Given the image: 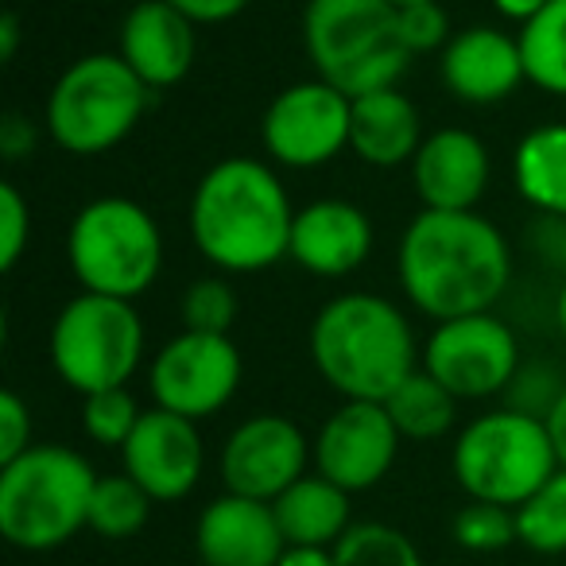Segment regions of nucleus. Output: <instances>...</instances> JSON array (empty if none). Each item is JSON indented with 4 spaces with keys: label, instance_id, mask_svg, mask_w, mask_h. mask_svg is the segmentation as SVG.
I'll use <instances>...</instances> for the list:
<instances>
[{
    "label": "nucleus",
    "instance_id": "nucleus-1",
    "mask_svg": "<svg viewBox=\"0 0 566 566\" xmlns=\"http://www.w3.org/2000/svg\"><path fill=\"white\" fill-rule=\"evenodd\" d=\"M396 272L411 307L450 323L496 307L512 280V249L481 213L423 210L403 229Z\"/></svg>",
    "mask_w": 566,
    "mask_h": 566
},
{
    "label": "nucleus",
    "instance_id": "nucleus-2",
    "mask_svg": "<svg viewBox=\"0 0 566 566\" xmlns=\"http://www.w3.org/2000/svg\"><path fill=\"white\" fill-rule=\"evenodd\" d=\"M292 198L260 159L213 164L190 198V237L221 272H260L292 249Z\"/></svg>",
    "mask_w": 566,
    "mask_h": 566
},
{
    "label": "nucleus",
    "instance_id": "nucleus-3",
    "mask_svg": "<svg viewBox=\"0 0 566 566\" xmlns=\"http://www.w3.org/2000/svg\"><path fill=\"white\" fill-rule=\"evenodd\" d=\"M311 361L346 400L385 403L416 373V334L396 303L346 292L311 323Z\"/></svg>",
    "mask_w": 566,
    "mask_h": 566
},
{
    "label": "nucleus",
    "instance_id": "nucleus-4",
    "mask_svg": "<svg viewBox=\"0 0 566 566\" xmlns=\"http://www.w3.org/2000/svg\"><path fill=\"white\" fill-rule=\"evenodd\" d=\"M303 48L315 78L346 97L392 90L411 63L400 12L388 0H307Z\"/></svg>",
    "mask_w": 566,
    "mask_h": 566
},
{
    "label": "nucleus",
    "instance_id": "nucleus-5",
    "mask_svg": "<svg viewBox=\"0 0 566 566\" xmlns=\"http://www.w3.org/2000/svg\"><path fill=\"white\" fill-rule=\"evenodd\" d=\"M97 473L78 450L43 442L0 465V535L20 551H55L90 527Z\"/></svg>",
    "mask_w": 566,
    "mask_h": 566
},
{
    "label": "nucleus",
    "instance_id": "nucleus-6",
    "mask_svg": "<svg viewBox=\"0 0 566 566\" xmlns=\"http://www.w3.org/2000/svg\"><path fill=\"white\" fill-rule=\"evenodd\" d=\"M151 90L133 74L120 55H82L51 86L43 125L51 140L71 156H105L133 136Z\"/></svg>",
    "mask_w": 566,
    "mask_h": 566
},
{
    "label": "nucleus",
    "instance_id": "nucleus-7",
    "mask_svg": "<svg viewBox=\"0 0 566 566\" xmlns=\"http://www.w3.org/2000/svg\"><path fill=\"white\" fill-rule=\"evenodd\" d=\"M450 470L470 501L520 509L563 465H558L547 419L501 408L478 416L458 434Z\"/></svg>",
    "mask_w": 566,
    "mask_h": 566
},
{
    "label": "nucleus",
    "instance_id": "nucleus-8",
    "mask_svg": "<svg viewBox=\"0 0 566 566\" xmlns=\"http://www.w3.org/2000/svg\"><path fill=\"white\" fill-rule=\"evenodd\" d=\"M66 256L82 292L133 303L164 268V233L133 198H94L74 213Z\"/></svg>",
    "mask_w": 566,
    "mask_h": 566
},
{
    "label": "nucleus",
    "instance_id": "nucleus-9",
    "mask_svg": "<svg viewBox=\"0 0 566 566\" xmlns=\"http://www.w3.org/2000/svg\"><path fill=\"white\" fill-rule=\"evenodd\" d=\"M51 369L78 396L125 388L144 361V323L128 300L82 292L51 323Z\"/></svg>",
    "mask_w": 566,
    "mask_h": 566
},
{
    "label": "nucleus",
    "instance_id": "nucleus-10",
    "mask_svg": "<svg viewBox=\"0 0 566 566\" xmlns=\"http://www.w3.org/2000/svg\"><path fill=\"white\" fill-rule=\"evenodd\" d=\"M423 369L458 400H489L520 373V346L509 323L485 311L439 323L423 346Z\"/></svg>",
    "mask_w": 566,
    "mask_h": 566
},
{
    "label": "nucleus",
    "instance_id": "nucleus-11",
    "mask_svg": "<svg viewBox=\"0 0 566 566\" xmlns=\"http://www.w3.org/2000/svg\"><path fill=\"white\" fill-rule=\"evenodd\" d=\"M349 117H354V97L342 90L326 86L323 78L295 82L272 105L260 120V144L280 167H323L349 148Z\"/></svg>",
    "mask_w": 566,
    "mask_h": 566
},
{
    "label": "nucleus",
    "instance_id": "nucleus-12",
    "mask_svg": "<svg viewBox=\"0 0 566 566\" xmlns=\"http://www.w3.org/2000/svg\"><path fill=\"white\" fill-rule=\"evenodd\" d=\"M148 388L156 408L187 419L218 416L241 388V349L229 334L182 331L156 354L148 373Z\"/></svg>",
    "mask_w": 566,
    "mask_h": 566
},
{
    "label": "nucleus",
    "instance_id": "nucleus-13",
    "mask_svg": "<svg viewBox=\"0 0 566 566\" xmlns=\"http://www.w3.org/2000/svg\"><path fill=\"white\" fill-rule=\"evenodd\" d=\"M315 447L300 423L287 416H252L221 447V481L226 493L272 504L280 493L307 478Z\"/></svg>",
    "mask_w": 566,
    "mask_h": 566
},
{
    "label": "nucleus",
    "instance_id": "nucleus-14",
    "mask_svg": "<svg viewBox=\"0 0 566 566\" xmlns=\"http://www.w3.org/2000/svg\"><path fill=\"white\" fill-rule=\"evenodd\" d=\"M400 442L403 439L385 403L346 400L315 439V473L346 493H361L388 478Z\"/></svg>",
    "mask_w": 566,
    "mask_h": 566
},
{
    "label": "nucleus",
    "instance_id": "nucleus-15",
    "mask_svg": "<svg viewBox=\"0 0 566 566\" xmlns=\"http://www.w3.org/2000/svg\"><path fill=\"white\" fill-rule=\"evenodd\" d=\"M120 454H125V473L156 504H171L195 493L206 465L202 434H198L195 419L164 408L144 411Z\"/></svg>",
    "mask_w": 566,
    "mask_h": 566
},
{
    "label": "nucleus",
    "instance_id": "nucleus-16",
    "mask_svg": "<svg viewBox=\"0 0 566 566\" xmlns=\"http://www.w3.org/2000/svg\"><path fill=\"white\" fill-rule=\"evenodd\" d=\"M373 252V221L361 206L346 198H318V202L295 210L292 249L287 256L311 275L338 280L369 260Z\"/></svg>",
    "mask_w": 566,
    "mask_h": 566
},
{
    "label": "nucleus",
    "instance_id": "nucleus-17",
    "mask_svg": "<svg viewBox=\"0 0 566 566\" xmlns=\"http://www.w3.org/2000/svg\"><path fill=\"white\" fill-rule=\"evenodd\" d=\"M195 543L206 566H275L287 551L272 504L237 493L206 504Z\"/></svg>",
    "mask_w": 566,
    "mask_h": 566
},
{
    "label": "nucleus",
    "instance_id": "nucleus-18",
    "mask_svg": "<svg viewBox=\"0 0 566 566\" xmlns=\"http://www.w3.org/2000/svg\"><path fill=\"white\" fill-rule=\"evenodd\" d=\"M117 55L133 66V74L156 94L182 82L195 66V24L171 9L167 0H140L120 20Z\"/></svg>",
    "mask_w": 566,
    "mask_h": 566
},
{
    "label": "nucleus",
    "instance_id": "nucleus-19",
    "mask_svg": "<svg viewBox=\"0 0 566 566\" xmlns=\"http://www.w3.org/2000/svg\"><path fill=\"white\" fill-rule=\"evenodd\" d=\"M489 148L470 128H439L411 159V182L423 210H473L489 187Z\"/></svg>",
    "mask_w": 566,
    "mask_h": 566
},
{
    "label": "nucleus",
    "instance_id": "nucleus-20",
    "mask_svg": "<svg viewBox=\"0 0 566 566\" xmlns=\"http://www.w3.org/2000/svg\"><path fill=\"white\" fill-rule=\"evenodd\" d=\"M442 82L465 105H496L527 78L520 40L496 32L489 24H473L458 32L442 48Z\"/></svg>",
    "mask_w": 566,
    "mask_h": 566
},
{
    "label": "nucleus",
    "instance_id": "nucleus-21",
    "mask_svg": "<svg viewBox=\"0 0 566 566\" xmlns=\"http://www.w3.org/2000/svg\"><path fill=\"white\" fill-rule=\"evenodd\" d=\"M427 136L419 133V109L400 90H377V94L354 97L349 117V151L369 167H400L411 164Z\"/></svg>",
    "mask_w": 566,
    "mask_h": 566
},
{
    "label": "nucleus",
    "instance_id": "nucleus-22",
    "mask_svg": "<svg viewBox=\"0 0 566 566\" xmlns=\"http://www.w3.org/2000/svg\"><path fill=\"white\" fill-rule=\"evenodd\" d=\"M272 512L287 547H334L349 532V493L323 473L295 481L287 493L275 496Z\"/></svg>",
    "mask_w": 566,
    "mask_h": 566
},
{
    "label": "nucleus",
    "instance_id": "nucleus-23",
    "mask_svg": "<svg viewBox=\"0 0 566 566\" xmlns=\"http://www.w3.org/2000/svg\"><path fill=\"white\" fill-rule=\"evenodd\" d=\"M512 182L547 218H566V125H539L516 144Z\"/></svg>",
    "mask_w": 566,
    "mask_h": 566
},
{
    "label": "nucleus",
    "instance_id": "nucleus-24",
    "mask_svg": "<svg viewBox=\"0 0 566 566\" xmlns=\"http://www.w3.org/2000/svg\"><path fill=\"white\" fill-rule=\"evenodd\" d=\"M385 411L392 416L400 439L431 442L454 427L458 419V396L442 388L427 369H416L392 396L385 400Z\"/></svg>",
    "mask_w": 566,
    "mask_h": 566
},
{
    "label": "nucleus",
    "instance_id": "nucleus-25",
    "mask_svg": "<svg viewBox=\"0 0 566 566\" xmlns=\"http://www.w3.org/2000/svg\"><path fill=\"white\" fill-rule=\"evenodd\" d=\"M524 74L535 90L566 97V0H551L535 20L520 28Z\"/></svg>",
    "mask_w": 566,
    "mask_h": 566
},
{
    "label": "nucleus",
    "instance_id": "nucleus-26",
    "mask_svg": "<svg viewBox=\"0 0 566 566\" xmlns=\"http://www.w3.org/2000/svg\"><path fill=\"white\" fill-rule=\"evenodd\" d=\"M151 504L156 501L128 473L97 478L90 496V532H97L102 539H128L148 524Z\"/></svg>",
    "mask_w": 566,
    "mask_h": 566
},
{
    "label": "nucleus",
    "instance_id": "nucleus-27",
    "mask_svg": "<svg viewBox=\"0 0 566 566\" xmlns=\"http://www.w3.org/2000/svg\"><path fill=\"white\" fill-rule=\"evenodd\" d=\"M516 539L535 555L566 551V470L551 473L516 509Z\"/></svg>",
    "mask_w": 566,
    "mask_h": 566
},
{
    "label": "nucleus",
    "instance_id": "nucleus-28",
    "mask_svg": "<svg viewBox=\"0 0 566 566\" xmlns=\"http://www.w3.org/2000/svg\"><path fill=\"white\" fill-rule=\"evenodd\" d=\"M334 563L338 566H423V555L403 535L400 527L380 524V520H365V524H349V532L334 543Z\"/></svg>",
    "mask_w": 566,
    "mask_h": 566
},
{
    "label": "nucleus",
    "instance_id": "nucleus-29",
    "mask_svg": "<svg viewBox=\"0 0 566 566\" xmlns=\"http://www.w3.org/2000/svg\"><path fill=\"white\" fill-rule=\"evenodd\" d=\"M144 411L136 408L128 388H109V392L82 396V431L97 447H125L133 439Z\"/></svg>",
    "mask_w": 566,
    "mask_h": 566
},
{
    "label": "nucleus",
    "instance_id": "nucleus-30",
    "mask_svg": "<svg viewBox=\"0 0 566 566\" xmlns=\"http://www.w3.org/2000/svg\"><path fill=\"white\" fill-rule=\"evenodd\" d=\"M454 543L465 551H478V555H489V551H504L516 539V509H504V504H489V501H470L465 509H458L454 524Z\"/></svg>",
    "mask_w": 566,
    "mask_h": 566
},
{
    "label": "nucleus",
    "instance_id": "nucleus-31",
    "mask_svg": "<svg viewBox=\"0 0 566 566\" xmlns=\"http://www.w3.org/2000/svg\"><path fill=\"white\" fill-rule=\"evenodd\" d=\"M182 331L195 334H229L237 318V292L221 275H202L182 292L179 300Z\"/></svg>",
    "mask_w": 566,
    "mask_h": 566
},
{
    "label": "nucleus",
    "instance_id": "nucleus-32",
    "mask_svg": "<svg viewBox=\"0 0 566 566\" xmlns=\"http://www.w3.org/2000/svg\"><path fill=\"white\" fill-rule=\"evenodd\" d=\"M396 12H400L403 48L411 55H427V51H439L454 40L450 35V17L442 12L439 0H419V4H408V9H396Z\"/></svg>",
    "mask_w": 566,
    "mask_h": 566
},
{
    "label": "nucleus",
    "instance_id": "nucleus-33",
    "mask_svg": "<svg viewBox=\"0 0 566 566\" xmlns=\"http://www.w3.org/2000/svg\"><path fill=\"white\" fill-rule=\"evenodd\" d=\"M32 241V210L12 182H0V268L12 272Z\"/></svg>",
    "mask_w": 566,
    "mask_h": 566
},
{
    "label": "nucleus",
    "instance_id": "nucleus-34",
    "mask_svg": "<svg viewBox=\"0 0 566 566\" xmlns=\"http://www.w3.org/2000/svg\"><path fill=\"white\" fill-rule=\"evenodd\" d=\"M32 447V408H28L20 392L4 388L0 392V465L17 462Z\"/></svg>",
    "mask_w": 566,
    "mask_h": 566
},
{
    "label": "nucleus",
    "instance_id": "nucleus-35",
    "mask_svg": "<svg viewBox=\"0 0 566 566\" xmlns=\"http://www.w3.org/2000/svg\"><path fill=\"white\" fill-rule=\"evenodd\" d=\"M509 392H512L509 408L547 419V411L555 408V400H558V392H563V388L551 380V373L543 369V365H532L527 373H524V365H520V373H516V380L509 385Z\"/></svg>",
    "mask_w": 566,
    "mask_h": 566
},
{
    "label": "nucleus",
    "instance_id": "nucleus-36",
    "mask_svg": "<svg viewBox=\"0 0 566 566\" xmlns=\"http://www.w3.org/2000/svg\"><path fill=\"white\" fill-rule=\"evenodd\" d=\"M171 9H179L190 24H226V20L241 17L252 0H167Z\"/></svg>",
    "mask_w": 566,
    "mask_h": 566
},
{
    "label": "nucleus",
    "instance_id": "nucleus-37",
    "mask_svg": "<svg viewBox=\"0 0 566 566\" xmlns=\"http://www.w3.org/2000/svg\"><path fill=\"white\" fill-rule=\"evenodd\" d=\"M32 148H35V128L28 125V117L9 113V117L0 120V151H4V159H20Z\"/></svg>",
    "mask_w": 566,
    "mask_h": 566
},
{
    "label": "nucleus",
    "instance_id": "nucleus-38",
    "mask_svg": "<svg viewBox=\"0 0 566 566\" xmlns=\"http://www.w3.org/2000/svg\"><path fill=\"white\" fill-rule=\"evenodd\" d=\"M275 566H338L334 547H287Z\"/></svg>",
    "mask_w": 566,
    "mask_h": 566
},
{
    "label": "nucleus",
    "instance_id": "nucleus-39",
    "mask_svg": "<svg viewBox=\"0 0 566 566\" xmlns=\"http://www.w3.org/2000/svg\"><path fill=\"white\" fill-rule=\"evenodd\" d=\"M547 431H551V442H555L558 465L566 470V385H563V392H558L555 408L547 411Z\"/></svg>",
    "mask_w": 566,
    "mask_h": 566
},
{
    "label": "nucleus",
    "instance_id": "nucleus-40",
    "mask_svg": "<svg viewBox=\"0 0 566 566\" xmlns=\"http://www.w3.org/2000/svg\"><path fill=\"white\" fill-rule=\"evenodd\" d=\"M547 4H551V0H493V9L501 12L504 20H516L520 28H524L527 20L539 17Z\"/></svg>",
    "mask_w": 566,
    "mask_h": 566
},
{
    "label": "nucleus",
    "instance_id": "nucleus-41",
    "mask_svg": "<svg viewBox=\"0 0 566 566\" xmlns=\"http://www.w3.org/2000/svg\"><path fill=\"white\" fill-rule=\"evenodd\" d=\"M20 40H24L20 17L17 12H4V17H0V63H12V59H17Z\"/></svg>",
    "mask_w": 566,
    "mask_h": 566
},
{
    "label": "nucleus",
    "instance_id": "nucleus-42",
    "mask_svg": "<svg viewBox=\"0 0 566 566\" xmlns=\"http://www.w3.org/2000/svg\"><path fill=\"white\" fill-rule=\"evenodd\" d=\"M555 323H558V334L566 338V280L558 287V300H555Z\"/></svg>",
    "mask_w": 566,
    "mask_h": 566
},
{
    "label": "nucleus",
    "instance_id": "nucleus-43",
    "mask_svg": "<svg viewBox=\"0 0 566 566\" xmlns=\"http://www.w3.org/2000/svg\"><path fill=\"white\" fill-rule=\"evenodd\" d=\"M392 9H408V4H419V0H388Z\"/></svg>",
    "mask_w": 566,
    "mask_h": 566
}]
</instances>
